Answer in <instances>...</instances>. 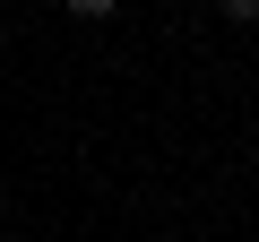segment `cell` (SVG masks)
I'll return each instance as SVG.
<instances>
[{"instance_id":"cell-1","label":"cell","mask_w":259,"mask_h":242,"mask_svg":"<svg viewBox=\"0 0 259 242\" xmlns=\"http://www.w3.org/2000/svg\"><path fill=\"white\" fill-rule=\"evenodd\" d=\"M112 9H121V0H69V18H87V26H104Z\"/></svg>"},{"instance_id":"cell-2","label":"cell","mask_w":259,"mask_h":242,"mask_svg":"<svg viewBox=\"0 0 259 242\" xmlns=\"http://www.w3.org/2000/svg\"><path fill=\"white\" fill-rule=\"evenodd\" d=\"M216 9H225L233 26H259V0H216Z\"/></svg>"},{"instance_id":"cell-3","label":"cell","mask_w":259,"mask_h":242,"mask_svg":"<svg viewBox=\"0 0 259 242\" xmlns=\"http://www.w3.org/2000/svg\"><path fill=\"white\" fill-rule=\"evenodd\" d=\"M0 44H9V26H0Z\"/></svg>"}]
</instances>
